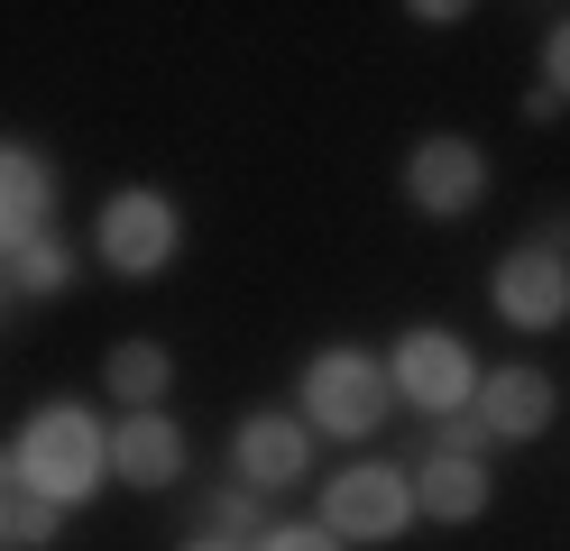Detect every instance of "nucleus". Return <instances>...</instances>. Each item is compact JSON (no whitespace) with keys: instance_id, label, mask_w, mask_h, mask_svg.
Here are the masks:
<instances>
[{"instance_id":"nucleus-17","label":"nucleus","mask_w":570,"mask_h":551,"mask_svg":"<svg viewBox=\"0 0 570 551\" xmlns=\"http://www.w3.org/2000/svg\"><path fill=\"white\" fill-rule=\"evenodd\" d=\"M423 451H433V460H488L497 441H488V423H479V414H442V423H433V441H423Z\"/></svg>"},{"instance_id":"nucleus-5","label":"nucleus","mask_w":570,"mask_h":551,"mask_svg":"<svg viewBox=\"0 0 570 551\" xmlns=\"http://www.w3.org/2000/svg\"><path fill=\"white\" fill-rule=\"evenodd\" d=\"M479 350L460 341V331H442V322H414V331H396V350H386V386H396V404H414V414H470L479 404Z\"/></svg>"},{"instance_id":"nucleus-19","label":"nucleus","mask_w":570,"mask_h":551,"mask_svg":"<svg viewBox=\"0 0 570 551\" xmlns=\"http://www.w3.org/2000/svg\"><path fill=\"white\" fill-rule=\"evenodd\" d=\"M543 92H561V110H570V19L543 28Z\"/></svg>"},{"instance_id":"nucleus-1","label":"nucleus","mask_w":570,"mask_h":551,"mask_svg":"<svg viewBox=\"0 0 570 551\" xmlns=\"http://www.w3.org/2000/svg\"><path fill=\"white\" fill-rule=\"evenodd\" d=\"M0 460H10L56 514H75V505H92L111 488V423H101L92 404H38V414L0 441Z\"/></svg>"},{"instance_id":"nucleus-3","label":"nucleus","mask_w":570,"mask_h":551,"mask_svg":"<svg viewBox=\"0 0 570 551\" xmlns=\"http://www.w3.org/2000/svg\"><path fill=\"white\" fill-rule=\"evenodd\" d=\"M175 248H185V211H175V194H157V184H120V194H101L92 211V257L129 285H148L175 267Z\"/></svg>"},{"instance_id":"nucleus-4","label":"nucleus","mask_w":570,"mask_h":551,"mask_svg":"<svg viewBox=\"0 0 570 551\" xmlns=\"http://www.w3.org/2000/svg\"><path fill=\"white\" fill-rule=\"evenodd\" d=\"M313 524H323L341 551H350V542L386 551V542H405V533H414V478H405V469H386V460H350V469L323 478V505H313Z\"/></svg>"},{"instance_id":"nucleus-18","label":"nucleus","mask_w":570,"mask_h":551,"mask_svg":"<svg viewBox=\"0 0 570 551\" xmlns=\"http://www.w3.org/2000/svg\"><path fill=\"white\" fill-rule=\"evenodd\" d=\"M248 551H341L323 524H295V514H276V524L258 533V542H248Z\"/></svg>"},{"instance_id":"nucleus-22","label":"nucleus","mask_w":570,"mask_h":551,"mask_svg":"<svg viewBox=\"0 0 570 551\" xmlns=\"http://www.w3.org/2000/svg\"><path fill=\"white\" fill-rule=\"evenodd\" d=\"M185 551H248V542H222V533H194Z\"/></svg>"},{"instance_id":"nucleus-20","label":"nucleus","mask_w":570,"mask_h":551,"mask_svg":"<svg viewBox=\"0 0 570 551\" xmlns=\"http://www.w3.org/2000/svg\"><path fill=\"white\" fill-rule=\"evenodd\" d=\"M405 19H423V28H460V19H470V10H460V0H414Z\"/></svg>"},{"instance_id":"nucleus-6","label":"nucleus","mask_w":570,"mask_h":551,"mask_svg":"<svg viewBox=\"0 0 570 551\" xmlns=\"http://www.w3.org/2000/svg\"><path fill=\"white\" fill-rule=\"evenodd\" d=\"M488 147L479 138H460V129H433V138H414L405 147V203L423 220H470L488 203Z\"/></svg>"},{"instance_id":"nucleus-2","label":"nucleus","mask_w":570,"mask_h":551,"mask_svg":"<svg viewBox=\"0 0 570 551\" xmlns=\"http://www.w3.org/2000/svg\"><path fill=\"white\" fill-rule=\"evenodd\" d=\"M295 414H304V432H332V441H368V432H386V414H396L386 358L360 350V341L313 350L304 377H295Z\"/></svg>"},{"instance_id":"nucleus-23","label":"nucleus","mask_w":570,"mask_h":551,"mask_svg":"<svg viewBox=\"0 0 570 551\" xmlns=\"http://www.w3.org/2000/svg\"><path fill=\"white\" fill-rule=\"evenodd\" d=\"M10 304H19V294H10V267H0V313H10Z\"/></svg>"},{"instance_id":"nucleus-10","label":"nucleus","mask_w":570,"mask_h":551,"mask_svg":"<svg viewBox=\"0 0 570 551\" xmlns=\"http://www.w3.org/2000/svg\"><path fill=\"white\" fill-rule=\"evenodd\" d=\"M470 414L488 423V441H543L552 414H561V395H552V377L533 358H507V367H488V377H479Z\"/></svg>"},{"instance_id":"nucleus-11","label":"nucleus","mask_w":570,"mask_h":551,"mask_svg":"<svg viewBox=\"0 0 570 551\" xmlns=\"http://www.w3.org/2000/svg\"><path fill=\"white\" fill-rule=\"evenodd\" d=\"M111 478L120 488H138V496H166L175 478H185V423L166 414H120L111 423Z\"/></svg>"},{"instance_id":"nucleus-15","label":"nucleus","mask_w":570,"mask_h":551,"mask_svg":"<svg viewBox=\"0 0 570 551\" xmlns=\"http://www.w3.org/2000/svg\"><path fill=\"white\" fill-rule=\"evenodd\" d=\"M56 524H65V514H56L38 488H28L10 460H0V551H47V542H56Z\"/></svg>"},{"instance_id":"nucleus-12","label":"nucleus","mask_w":570,"mask_h":551,"mask_svg":"<svg viewBox=\"0 0 570 551\" xmlns=\"http://www.w3.org/2000/svg\"><path fill=\"white\" fill-rule=\"evenodd\" d=\"M488 460H433L423 451V469H414V514H433V524H479L488 514Z\"/></svg>"},{"instance_id":"nucleus-16","label":"nucleus","mask_w":570,"mask_h":551,"mask_svg":"<svg viewBox=\"0 0 570 551\" xmlns=\"http://www.w3.org/2000/svg\"><path fill=\"white\" fill-rule=\"evenodd\" d=\"M267 524H276L267 496H258V488H239V478H222V488L203 496V533H222V542H258Z\"/></svg>"},{"instance_id":"nucleus-21","label":"nucleus","mask_w":570,"mask_h":551,"mask_svg":"<svg viewBox=\"0 0 570 551\" xmlns=\"http://www.w3.org/2000/svg\"><path fill=\"white\" fill-rule=\"evenodd\" d=\"M524 120H533V129H552V120H561V92L533 83V92H524Z\"/></svg>"},{"instance_id":"nucleus-14","label":"nucleus","mask_w":570,"mask_h":551,"mask_svg":"<svg viewBox=\"0 0 570 551\" xmlns=\"http://www.w3.org/2000/svg\"><path fill=\"white\" fill-rule=\"evenodd\" d=\"M0 267H10V294H19V304H56V294H75L83 257H75V248H65V239L47 230V239H28L19 257H0Z\"/></svg>"},{"instance_id":"nucleus-13","label":"nucleus","mask_w":570,"mask_h":551,"mask_svg":"<svg viewBox=\"0 0 570 551\" xmlns=\"http://www.w3.org/2000/svg\"><path fill=\"white\" fill-rule=\"evenodd\" d=\"M175 386V350L166 341H111V358H101V395L120 404V414H157Z\"/></svg>"},{"instance_id":"nucleus-8","label":"nucleus","mask_w":570,"mask_h":551,"mask_svg":"<svg viewBox=\"0 0 570 551\" xmlns=\"http://www.w3.org/2000/svg\"><path fill=\"white\" fill-rule=\"evenodd\" d=\"M488 304H497L507 331H552V322H570V257L543 248V239L507 248V257L488 267Z\"/></svg>"},{"instance_id":"nucleus-9","label":"nucleus","mask_w":570,"mask_h":551,"mask_svg":"<svg viewBox=\"0 0 570 551\" xmlns=\"http://www.w3.org/2000/svg\"><path fill=\"white\" fill-rule=\"evenodd\" d=\"M47 230H56V166H47V147L0 138V257H19Z\"/></svg>"},{"instance_id":"nucleus-7","label":"nucleus","mask_w":570,"mask_h":551,"mask_svg":"<svg viewBox=\"0 0 570 551\" xmlns=\"http://www.w3.org/2000/svg\"><path fill=\"white\" fill-rule=\"evenodd\" d=\"M230 478H239V488H258V496L304 488V478H313V432H304V414H285V404L239 414V423H230Z\"/></svg>"}]
</instances>
